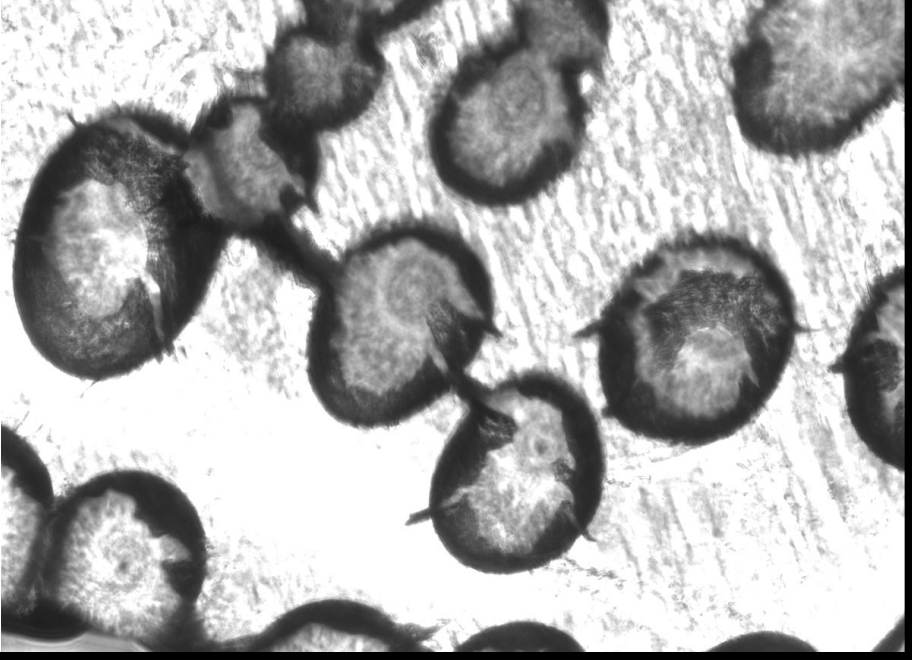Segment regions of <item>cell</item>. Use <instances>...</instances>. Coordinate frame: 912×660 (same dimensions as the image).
Wrapping results in <instances>:
<instances>
[{"label":"cell","instance_id":"8fae6325","mask_svg":"<svg viewBox=\"0 0 912 660\" xmlns=\"http://www.w3.org/2000/svg\"><path fill=\"white\" fill-rule=\"evenodd\" d=\"M1 497L4 599L20 587L56 501L45 465L23 458L2 464Z\"/></svg>","mask_w":912,"mask_h":660},{"label":"cell","instance_id":"3957f363","mask_svg":"<svg viewBox=\"0 0 912 660\" xmlns=\"http://www.w3.org/2000/svg\"><path fill=\"white\" fill-rule=\"evenodd\" d=\"M341 261L314 313L306 380L340 424L398 426L467 378L495 329L491 273L462 234L403 219Z\"/></svg>","mask_w":912,"mask_h":660},{"label":"cell","instance_id":"7c38bea8","mask_svg":"<svg viewBox=\"0 0 912 660\" xmlns=\"http://www.w3.org/2000/svg\"><path fill=\"white\" fill-rule=\"evenodd\" d=\"M457 651H584L569 632L543 622L518 620L487 627L462 641Z\"/></svg>","mask_w":912,"mask_h":660},{"label":"cell","instance_id":"ba28073f","mask_svg":"<svg viewBox=\"0 0 912 660\" xmlns=\"http://www.w3.org/2000/svg\"><path fill=\"white\" fill-rule=\"evenodd\" d=\"M185 173L203 213L217 223L246 226L282 211L302 178L264 135L260 110L242 104L210 139L185 152Z\"/></svg>","mask_w":912,"mask_h":660},{"label":"cell","instance_id":"6da1fadb","mask_svg":"<svg viewBox=\"0 0 912 660\" xmlns=\"http://www.w3.org/2000/svg\"><path fill=\"white\" fill-rule=\"evenodd\" d=\"M57 153L16 231L22 328L62 373L103 382L161 360L201 312L226 239L199 207L183 152L136 137Z\"/></svg>","mask_w":912,"mask_h":660},{"label":"cell","instance_id":"5bb4252c","mask_svg":"<svg viewBox=\"0 0 912 660\" xmlns=\"http://www.w3.org/2000/svg\"><path fill=\"white\" fill-rule=\"evenodd\" d=\"M873 651H904V616L897 621Z\"/></svg>","mask_w":912,"mask_h":660},{"label":"cell","instance_id":"4fadbf2b","mask_svg":"<svg viewBox=\"0 0 912 660\" xmlns=\"http://www.w3.org/2000/svg\"><path fill=\"white\" fill-rule=\"evenodd\" d=\"M710 651H801L817 649L810 643L779 631H755L730 638Z\"/></svg>","mask_w":912,"mask_h":660},{"label":"cell","instance_id":"8992f818","mask_svg":"<svg viewBox=\"0 0 912 660\" xmlns=\"http://www.w3.org/2000/svg\"><path fill=\"white\" fill-rule=\"evenodd\" d=\"M447 94L431 137L434 167L474 204L502 208L539 194L571 160L557 73L540 52L491 56Z\"/></svg>","mask_w":912,"mask_h":660},{"label":"cell","instance_id":"277c9868","mask_svg":"<svg viewBox=\"0 0 912 660\" xmlns=\"http://www.w3.org/2000/svg\"><path fill=\"white\" fill-rule=\"evenodd\" d=\"M606 477L590 402L560 376L527 371L469 393L432 474L429 516L463 566L520 574L561 559L585 535Z\"/></svg>","mask_w":912,"mask_h":660},{"label":"cell","instance_id":"9c48e42d","mask_svg":"<svg viewBox=\"0 0 912 660\" xmlns=\"http://www.w3.org/2000/svg\"><path fill=\"white\" fill-rule=\"evenodd\" d=\"M370 604L326 598L301 604L252 637L257 651H425V636Z\"/></svg>","mask_w":912,"mask_h":660},{"label":"cell","instance_id":"5b68a950","mask_svg":"<svg viewBox=\"0 0 912 660\" xmlns=\"http://www.w3.org/2000/svg\"><path fill=\"white\" fill-rule=\"evenodd\" d=\"M39 560L43 588L102 631L153 637L197 603L208 552L199 514L150 471L99 474L55 502Z\"/></svg>","mask_w":912,"mask_h":660},{"label":"cell","instance_id":"30bf717a","mask_svg":"<svg viewBox=\"0 0 912 660\" xmlns=\"http://www.w3.org/2000/svg\"><path fill=\"white\" fill-rule=\"evenodd\" d=\"M272 58L279 105L300 119L333 116L361 98L369 86L366 65L345 40L298 30L280 42Z\"/></svg>","mask_w":912,"mask_h":660},{"label":"cell","instance_id":"52a82bcc","mask_svg":"<svg viewBox=\"0 0 912 660\" xmlns=\"http://www.w3.org/2000/svg\"><path fill=\"white\" fill-rule=\"evenodd\" d=\"M846 411L868 451L904 471V279L890 274L868 293L840 358Z\"/></svg>","mask_w":912,"mask_h":660},{"label":"cell","instance_id":"7a4b0ae2","mask_svg":"<svg viewBox=\"0 0 912 660\" xmlns=\"http://www.w3.org/2000/svg\"><path fill=\"white\" fill-rule=\"evenodd\" d=\"M798 332L791 286L764 253L732 238L682 241L641 267L601 322L605 408L669 447L726 440L775 394Z\"/></svg>","mask_w":912,"mask_h":660}]
</instances>
